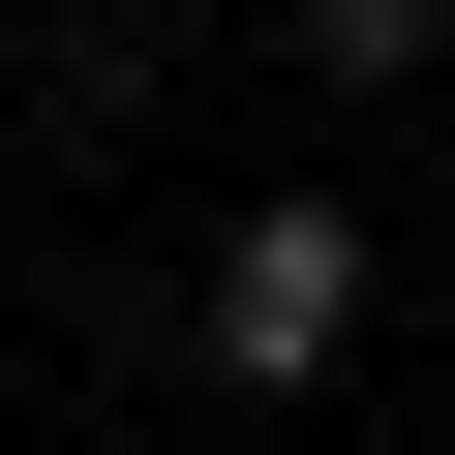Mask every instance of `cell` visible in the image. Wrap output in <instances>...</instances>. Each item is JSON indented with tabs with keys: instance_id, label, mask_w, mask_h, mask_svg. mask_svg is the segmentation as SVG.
<instances>
[{
	"instance_id": "cell-2",
	"label": "cell",
	"mask_w": 455,
	"mask_h": 455,
	"mask_svg": "<svg viewBox=\"0 0 455 455\" xmlns=\"http://www.w3.org/2000/svg\"><path fill=\"white\" fill-rule=\"evenodd\" d=\"M274 61H304V92H425V61H455V0H274Z\"/></svg>"
},
{
	"instance_id": "cell-1",
	"label": "cell",
	"mask_w": 455,
	"mask_h": 455,
	"mask_svg": "<svg viewBox=\"0 0 455 455\" xmlns=\"http://www.w3.org/2000/svg\"><path fill=\"white\" fill-rule=\"evenodd\" d=\"M364 304H395V212H364V182H243V212L182 243V364L243 395V425H304V395L364 364Z\"/></svg>"
}]
</instances>
